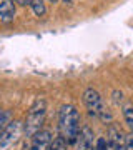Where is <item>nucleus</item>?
Wrapping results in <instances>:
<instances>
[{"label": "nucleus", "mask_w": 133, "mask_h": 150, "mask_svg": "<svg viewBox=\"0 0 133 150\" xmlns=\"http://www.w3.org/2000/svg\"><path fill=\"white\" fill-rule=\"evenodd\" d=\"M60 135L67 144H75L80 134V113L73 105H62L58 112Z\"/></svg>", "instance_id": "nucleus-1"}, {"label": "nucleus", "mask_w": 133, "mask_h": 150, "mask_svg": "<svg viewBox=\"0 0 133 150\" xmlns=\"http://www.w3.org/2000/svg\"><path fill=\"white\" fill-rule=\"evenodd\" d=\"M45 117H47V102H45V98L38 97L33 102V105L30 107L28 113H27V120H25V125H23L25 137L32 139L35 134H38L42 130Z\"/></svg>", "instance_id": "nucleus-2"}, {"label": "nucleus", "mask_w": 133, "mask_h": 150, "mask_svg": "<svg viewBox=\"0 0 133 150\" xmlns=\"http://www.w3.org/2000/svg\"><path fill=\"white\" fill-rule=\"evenodd\" d=\"M83 103H85L88 113L96 117L98 120H101V122H105V123H110L113 120L112 112L108 110V107L105 105L103 98H101V95L95 88H87L83 92Z\"/></svg>", "instance_id": "nucleus-3"}, {"label": "nucleus", "mask_w": 133, "mask_h": 150, "mask_svg": "<svg viewBox=\"0 0 133 150\" xmlns=\"http://www.w3.org/2000/svg\"><path fill=\"white\" fill-rule=\"evenodd\" d=\"M22 132H23V123L20 120H12L0 134V150H10L13 145H17L22 137Z\"/></svg>", "instance_id": "nucleus-4"}, {"label": "nucleus", "mask_w": 133, "mask_h": 150, "mask_svg": "<svg viewBox=\"0 0 133 150\" xmlns=\"http://www.w3.org/2000/svg\"><path fill=\"white\" fill-rule=\"evenodd\" d=\"M95 135H93V130L85 125V127H82L78 134V139H77V147L75 150H95V139H93Z\"/></svg>", "instance_id": "nucleus-5"}, {"label": "nucleus", "mask_w": 133, "mask_h": 150, "mask_svg": "<svg viewBox=\"0 0 133 150\" xmlns=\"http://www.w3.org/2000/svg\"><path fill=\"white\" fill-rule=\"evenodd\" d=\"M30 140H32V142H30V145H28L27 150H48L53 137H52V132H50V130H40V132L35 134Z\"/></svg>", "instance_id": "nucleus-6"}, {"label": "nucleus", "mask_w": 133, "mask_h": 150, "mask_svg": "<svg viewBox=\"0 0 133 150\" xmlns=\"http://www.w3.org/2000/svg\"><path fill=\"white\" fill-rule=\"evenodd\" d=\"M108 150H125V135L118 127L110 125L108 127Z\"/></svg>", "instance_id": "nucleus-7"}, {"label": "nucleus", "mask_w": 133, "mask_h": 150, "mask_svg": "<svg viewBox=\"0 0 133 150\" xmlns=\"http://www.w3.org/2000/svg\"><path fill=\"white\" fill-rule=\"evenodd\" d=\"M15 17V2L13 0H0V20L10 22Z\"/></svg>", "instance_id": "nucleus-8"}, {"label": "nucleus", "mask_w": 133, "mask_h": 150, "mask_svg": "<svg viewBox=\"0 0 133 150\" xmlns=\"http://www.w3.org/2000/svg\"><path fill=\"white\" fill-rule=\"evenodd\" d=\"M123 117H125V122H127V125L130 127V130H132L133 134V103L132 102H125L123 103Z\"/></svg>", "instance_id": "nucleus-9"}, {"label": "nucleus", "mask_w": 133, "mask_h": 150, "mask_svg": "<svg viewBox=\"0 0 133 150\" xmlns=\"http://www.w3.org/2000/svg\"><path fill=\"white\" fill-rule=\"evenodd\" d=\"M48 150H68V144L63 140L62 135H58V137H55V139L52 140V144H50Z\"/></svg>", "instance_id": "nucleus-10"}, {"label": "nucleus", "mask_w": 133, "mask_h": 150, "mask_svg": "<svg viewBox=\"0 0 133 150\" xmlns=\"http://www.w3.org/2000/svg\"><path fill=\"white\" fill-rule=\"evenodd\" d=\"M30 7H32L33 13H35L37 17H43L45 13H47V8H45V4H43V0H32Z\"/></svg>", "instance_id": "nucleus-11"}, {"label": "nucleus", "mask_w": 133, "mask_h": 150, "mask_svg": "<svg viewBox=\"0 0 133 150\" xmlns=\"http://www.w3.org/2000/svg\"><path fill=\"white\" fill-rule=\"evenodd\" d=\"M8 123H10V113L7 110H0V134L4 132V129Z\"/></svg>", "instance_id": "nucleus-12"}, {"label": "nucleus", "mask_w": 133, "mask_h": 150, "mask_svg": "<svg viewBox=\"0 0 133 150\" xmlns=\"http://www.w3.org/2000/svg\"><path fill=\"white\" fill-rule=\"evenodd\" d=\"M95 150H108V142H106V139H103V137L96 139V142H95Z\"/></svg>", "instance_id": "nucleus-13"}, {"label": "nucleus", "mask_w": 133, "mask_h": 150, "mask_svg": "<svg viewBox=\"0 0 133 150\" xmlns=\"http://www.w3.org/2000/svg\"><path fill=\"white\" fill-rule=\"evenodd\" d=\"M125 150H133V134L125 135Z\"/></svg>", "instance_id": "nucleus-14"}, {"label": "nucleus", "mask_w": 133, "mask_h": 150, "mask_svg": "<svg viewBox=\"0 0 133 150\" xmlns=\"http://www.w3.org/2000/svg\"><path fill=\"white\" fill-rule=\"evenodd\" d=\"M17 4H20V5H30L32 4V0H13Z\"/></svg>", "instance_id": "nucleus-15"}, {"label": "nucleus", "mask_w": 133, "mask_h": 150, "mask_svg": "<svg viewBox=\"0 0 133 150\" xmlns=\"http://www.w3.org/2000/svg\"><path fill=\"white\" fill-rule=\"evenodd\" d=\"M65 4H72V0H63Z\"/></svg>", "instance_id": "nucleus-16"}]
</instances>
